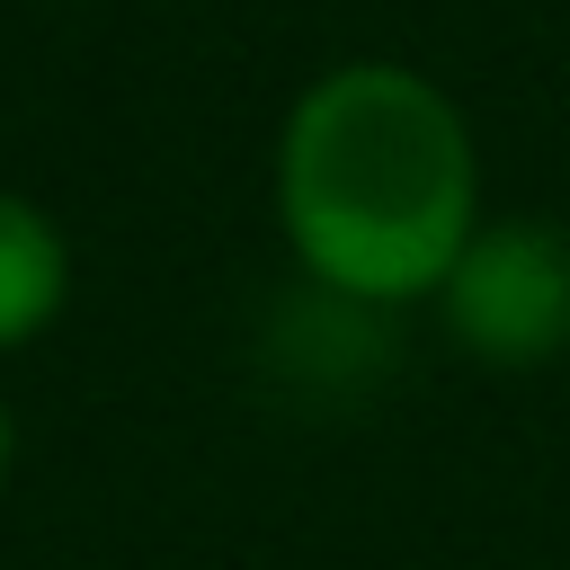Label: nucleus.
Masks as SVG:
<instances>
[{
  "label": "nucleus",
  "mask_w": 570,
  "mask_h": 570,
  "mask_svg": "<svg viewBox=\"0 0 570 570\" xmlns=\"http://www.w3.org/2000/svg\"><path fill=\"white\" fill-rule=\"evenodd\" d=\"M454 347L481 365H543L570 347V232L552 223H481L436 285Z\"/></svg>",
  "instance_id": "obj_2"
},
{
  "label": "nucleus",
  "mask_w": 570,
  "mask_h": 570,
  "mask_svg": "<svg viewBox=\"0 0 570 570\" xmlns=\"http://www.w3.org/2000/svg\"><path fill=\"white\" fill-rule=\"evenodd\" d=\"M62 303H71V240H62V223L36 196L0 187V356L36 347L62 321Z\"/></svg>",
  "instance_id": "obj_3"
},
{
  "label": "nucleus",
  "mask_w": 570,
  "mask_h": 570,
  "mask_svg": "<svg viewBox=\"0 0 570 570\" xmlns=\"http://www.w3.org/2000/svg\"><path fill=\"white\" fill-rule=\"evenodd\" d=\"M276 223L312 285L347 303H436L481 232V151L463 107L410 62L321 71L276 134Z\"/></svg>",
  "instance_id": "obj_1"
},
{
  "label": "nucleus",
  "mask_w": 570,
  "mask_h": 570,
  "mask_svg": "<svg viewBox=\"0 0 570 570\" xmlns=\"http://www.w3.org/2000/svg\"><path fill=\"white\" fill-rule=\"evenodd\" d=\"M9 472H18V410L0 401V490H9Z\"/></svg>",
  "instance_id": "obj_4"
}]
</instances>
